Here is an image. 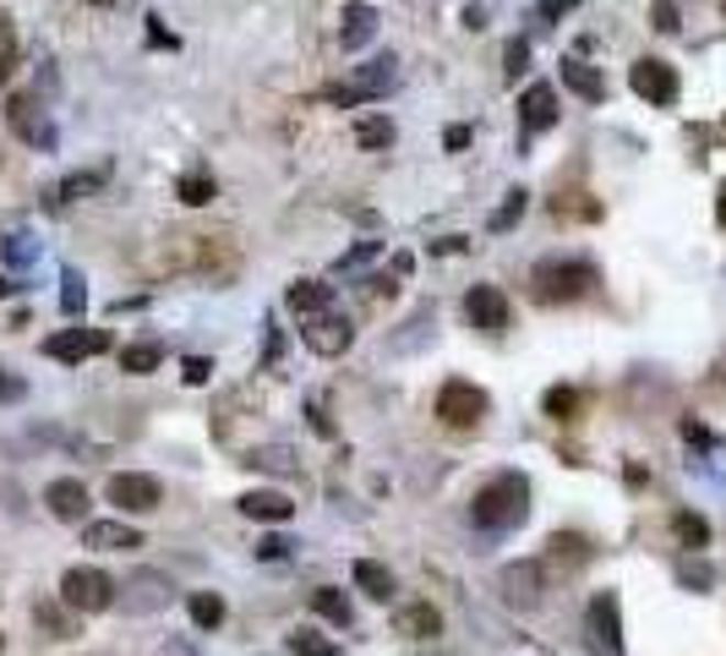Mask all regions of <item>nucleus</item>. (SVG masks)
Instances as JSON below:
<instances>
[{"mask_svg": "<svg viewBox=\"0 0 726 656\" xmlns=\"http://www.w3.org/2000/svg\"><path fill=\"white\" fill-rule=\"evenodd\" d=\"M525 514H530V482L519 471L492 477L486 488L475 492V503H470V520L481 531H514V525H525Z\"/></svg>", "mask_w": 726, "mask_h": 656, "instance_id": "obj_1", "label": "nucleus"}, {"mask_svg": "<svg viewBox=\"0 0 726 656\" xmlns=\"http://www.w3.org/2000/svg\"><path fill=\"white\" fill-rule=\"evenodd\" d=\"M164 263H169L175 274H202V280H230V274L241 269V258H235L224 241H213V236H169Z\"/></svg>", "mask_w": 726, "mask_h": 656, "instance_id": "obj_2", "label": "nucleus"}, {"mask_svg": "<svg viewBox=\"0 0 726 656\" xmlns=\"http://www.w3.org/2000/svg\"><path fill=\"white\" fill-rule=\"evenodd\" d=\"M530 285H536V302L563 307V302H584L595 291V269L584 258H547V263H536Z\"/></svg>", "mask_w": 726, "mask_h": 656, "instance_id": "obj_3", "label": "nucleus"}, {"mask_svg": "<svg viewBox=\"0 0 726 656\" xmlns=\"http://www.w3.org/2000/svg\"><path fill=\"white\" fill-rule=\"evenodd\" d=\"M486 411H492L486 389H475V383H464V378H453V383H442V389H437V416H442V427H453V433L481 427V416H486Z\"/></svg>", "mask_w": 726, "mask_h": 656, "instance_id": "obj_4", "label": "nucleus"}, {"mask_svg": "<svg viewBox=\"0 0 726 656\" xmlns=\"http://www.w3.org/2000/svg\"><path fill=\"white\" fill-rule=\"evenodd\" d=\"M584 646H590V656H623V608H617L612 591L590 597V608H584Z\"/></svg>", "mask_w": 726, "mask_h": 656, "instance_id": "obj_5", "label": "nucleus"}, {"mask_svg": "<svg viewBox=\"0 0 726 656\" xmlns=\"http://www.w3.org/2000/svg\"><path fill=\"white\" fill-rule=\"evenodd\" d=\"M61 602L72 608V613H105L110 602H116V580L105 575V569H66L61 575Z\"/></svg>", "mask_w": 726, "mask_h": 656, "instance_id": "obj_6", "label": "nucleus"}, {"mask_svg": "<svg viewBox=\"0 0 726 656\" xmlns=\"http://www.w3.org/2000/svg\"><path fill=\"white\" fill-rule=\"evenodd\" d=\"M394 83H399L394 61H372V66H361V72H355L344 88H328L322 99H328V105H344V110H355V105H366V99H383Z\"/></svg>", "mask_w": 726, "mask_h": 656, "instance_id": "obj_7", "label": "nucleus"}, {"mask_svg": "<svg viewBox=\"0 0 726 656\" xmlns=\"http://www.w3.org/2000/svg\"><path fill=\"white\" fill-rule=\"evenodd\" d=\"M110 503L121 514H153L164 503V488L153 477H143V471H121V477H110Z\"/></svg>", "mask_w": 726, "mask_h": 656, "instance_id": "obj_8", "label": "nucleus"}, {"mask_svg": "<svg viewBox=\"0 0 726 656\" xmlns=\"http://www.w3.org/2000/svg\"><path fill=\"white\" fill-rule=\"evenodd\" d=\"M628 83H634V94H639V99H650V105H678V72H672L667 61H656V55L634 61Z\"/></svg>", "mask_w": 726, "mask_h": 656, "instance_id": "obj_9", "label": "nucleus"}, {"mask_svg": "<svg viewBox=\"0 0 726 656\" xmlns=\"http://www.w3.org/2000/svg\"><path fill=\"white\" fill-rule=\"evenodd\" d=\"M110 350V334L105 328H61L44 339V356L50 361H82V356H105Z\"/></svg>", "mask_w": 726, "mask_h": 656, "instance_id": "obj_10", "label": "nucleus"}, {"mask_svg": "<svg viewBox=\"0 0 726 656\" xmlns=\"http://www.w3.org/2000/svg\"><path fill=\"white\" fill-rule=\"evenodd\" d=\"M464 318L481 328V334H503V328H508V296H503L497 285H475V291L464 296Z\"/></svg>", "mask_w": 726, "mask_h": 656, "instance_id": "obj_11", "label": "nucleus"}, {"mask_svg": "<svg viewBox=\"0 0 726 656\" xmlns=\"http://www.w3.org/2000/svg\"><path fill=\"white\" fill-rule=\"evenodd\" d=\"M300 339H306L317 356H344L350 339H355V328H350V318H339V313H317L311 324L300 328Z\"/></svg>", "mask_w": 726, "mask_h": 656, "instance_id": "obj_12", "label": "nucleus"}, {"mask_svg": "<svg viewBox=\"0 0 726 656\" xmlns=\"http://www.w3.org/2000/svg\"><path fill=\"white\" fill-rule=\"evenodd\" d=\"M6 121H11V132L22 138V143H33V149H55V127L44 121V110H33V99H11L6 105Z\"/></svg>", "mask_w": 726, "mask_h": 656, "instance_id": "obj_13", "label": "nucleus"}, {"mask_svg": "<svg viewBox=\"0 0 726 656\" xmlns=\"http://www.w3.org/2000/svg\"><path fill=\"white\" fill-rule=\"evenodd\" d=\"M82 542L99 553H132V547H143V531L127 520H94V525H82Z\"/></svg>", "mask_w": 726, "mask_h": 656, "instance_id": "obj_14", "label": "nucleus"}, {"mask_svg": "<svg viewBox=\"0 0 726 656\" xmlns=\"http://www.w3.org/2000/svg\"><path fill=\"white\" fill-rule=\"evenodd\" d=\"M497 586H503V597H508L514 608H536V602H541V564H536V558L508 564Z\"/></svg>", "mask_w": 726, "mask_h": 656, "instance_id": "obj_15", "label": "nucleus"}, {"mask_svg": "<svg viewBox=\"0 0 726 656\" xmlns=\"http://www.w3.org/2000/svg\"><path fill=\"white\" fill-rule=\"evenodd\" d=\"M169 602V580L158 569H138L127 580V613H158Z\"/></svg>", "mask_w": 726, "mask_h": 656, "instance_id": "obj_16", "label": "nucleus"}, {"mask_svg": "<svg viewBox=\"0 0 726 656\" xmlns=\"http://www.w3.org/2000/svg\"><path fill=\"white\" fill-rule=\"evenodd\" d=\"M519 121H525V132H547V127L558 121V94H552V83H530V88H525Z\"/></svg>", "mask_w": 726, "mask_h": 656, "instance_id": "obj_17", "label": "nucleus"}, {"mask_svg": "<svg viewBox=\"0 0 726 656\" xmlns=\"http://www.w3.org/2000/svg\"><path fill=\"white\" fill-rule=\"evenodd\" d=\"M44 503H50L55 520H72V525H77V520L88 514V488H82L77 477H61V482L44 488Z\"/></svg>", "mask_w": 726, "mask_h": 656, "instance_id": "obj_18", "label": "nucleus"}, {"mask_svg": "<svg viewBox=\"0 0 726 656\" xmlns=\"http://www.w3.org/2000/svg\"><path fill=\"white\" fill-rule=\"evenodd\" d=\"M372 33H377V11H372L366 0H350V6H344L339 44H344V50H366V44H372Z\"/></svg>", "mask_w": 726, "mask_h": 656, "instance_id": "obj_19", "label": "nucleus"}, {"mask_svg": "<svg viewBox=\"0 0 726 656\" xmlns=\"http://www.w3.org/2000/svg\"><path fill=\"white\" fill-rule=\"evenodd\" d=\"M563 88H574V94L590 99V105H601V99H606V77H601L590 61H580V55H569V61H563Z\"/></svg>", "mask_w": 726, "mask_h": 656, "instance_id": "obj_20", "label": "nucleus"}, {"mask_svg": "<svg viewBox=\"0 0 726 656\" xmlns=\"http://www.w3.org/2000/svg\"><path fill=\"white\" fill-rule=\"evenodd\" d=\"M241 514H246V520H268V525H285V520L295 514V503L285 498V492H246V498H241Z\"/></svg>", "mask_w": 726, "mask_h": 656, "instance_id": "obj_21", "label": "nucleus"}, {"mask_svg": "<svg viewBox=\"0 0 726 656\" xmlns=\"http://www.w3.org/2000/svg\"><path fill=\"white\" fill-rule=\"evenodd\" d=\"M394 630L410 635V641H432V635H442V613H437L432 602H416V608H405V613L394 619Z\"/></svg>", "mask_w": 726, "mask_h": 656, "instance_id": "obj_22", "label": "nucleus"}, {"mask_svg": "<svg viewBox=\"0 0 726 656\" xmlns=\"http://www.w3.org/2000/svg\"><path fill=\"white\" fill-rule=\"evenodd\" d=\"M350 575H355V586H361L372 602H388V597H394V575H388V564H372V558H361Z\"/></svg>", "mask_w": 726, "mask_h": 656, "instance_id": "obj_23", "label": "nucleus"}, {"mask_svg": "<svg viewBox=\"0 0 726 656\" xmlns=\"http://www.w3.org/2000/svg\"><path fill=\"white\" fill-rule=\"evenodd\" d=\"M290 313H300V318H317V313H328V302H333V291L328 285H317V280H300V285H290Z\"/></svg>", "mask_w": 726, "mask_h": 656, "instance_id": "obj_24", "label": "nucleus"}, {"mask_svg": "<svg viewBox=\"0 0 726 656\" xmlns=\"http://www.w3.org/2000/svg\"><path fill=\"white\" fill-rule=\"evenodd\" d=\"M175 197H180L186 208H202V203H213V197H219V181H213V175H202V170H191V175H180V181H175Z\"/></svg>", "mask_w": 726, "mask_h": 656, "instance_id": "obj_25", "label": "nucleus"}, {"mask_svg": "<svg viewBox=\"0 0 726 656\" xmlns=\"http://www.w3.org/2000/svg\"><path fill=\"white\" fill-rule=\"evenodd\" d=\"M186 613H191L197 630H219V624H224V597H213V591H191Z\"/></svg>", "mask_w": 726, "mask_h": 656, "instance_id": "obj_26", "label": "nucleus"}, {"mask_svg": "<svg viewBox=\"0 0 726 656\" xmlns=\"http://www.w3.org/2000/svg\"><path fill=\"white\" fill-rule=\"evenodd\" d=\"M672 531H678V542H683L689 553L711 547V525H705L700 514H689V509H683V514H672Z\"/></svg>", "mask_w": 726, "mask_h": 656, "instance_id": "obj_27", "label": "nucleus"}, {"mask_svg": "<svg viewBox=\"0 0 726 656\" xmlns=\"http://www.w3.org/2000/svg\"><path fill=\"white\" fill-rule=\"evenodd\" d=\"M311 608H317L328 624H339V630L350 624V602H344V591H333V586H317V591H311Z\"/></svg>", "mask_w": 726, "mask_h": 656, "instance_id": "obj_28", "label": "nucleus"}, {"mask_svg": "<svg viewBox=\"0 0 726 656\" xmlns=\"http://www.w3.org/2000/svg\"><path fill=\"white\" fill-rule=\"evenodd\" d=\"M158 361H164V345H153V339H147V345H127V350H121V372H138V378L153 372Z\"/></svg>", "mask_w": 726, "mask_h": 656, "instance_id": "obj_29", "label": "nucleus"}, {"mask_svg": "<svg viewBox=\"0 0 726 656\" xmlns=\"http://www.w3.org/2000/svg\"><path fill=\"white\" fill-rule=\"evenodd\" d=\"M525 208H530V192H525V186H514V192L503 197V208L492 214V230H514V225L525 219Z\"/></svg>", "mask_w": 726, "mask_h": 656, "instance_id": "obj_30", "label": "nucleus"}, {"mask_svg": "<svg viewBox=\"0 0 726 656\" xmlns=\"http://www.w3.org/2000/svg\"><path fill=\"white\" fill-rule=\"evenodd\" d=\"M82 307H88V285H82V274H77V269H66V274H61V313H66V318H77Z\"/></svg>", "mask_w": 726, "mask_h": 656, "instance_id": "obj_31", "label": "nucleus"}, {"mask_svg": "<svg viewBox=\"0 0 726 656\" xmlns=\"http://www.w3.org/2000/svg\"><path fill=\"white\" fill-rule=\"evenodd\" d=\"M580 389H563V383H558V389H547V416H552V422H574V416H580Z\"/></svg>", "mask_w": 726, "mask_h": 656, "instance_id": "obj_32", "label": "nucleus"}, {"mask_svg": "<svg viewBox=\"0 0 726 656\" xmlns=\"http://www.w3.org/2000/svg\"><path fill=\"white\" fill-rule=\"evenodd\" d=\"M105 181H110V164H99V170H88V175H72V181H61V203L88 197V192H99Z\"/></svg>", "mask_w": 726, "mask_h": 656, "instance_id": "obj_33", "label": "nucleus"}, {"mask_svg": "<svg viewBox=\"0 0 726 656\" xmlns=\"http://www.w3.org/2000/svg\"><path fill=\"white\" fill-rule=\"evenodd\" d=\"M678 580H683L689 591H711V586H716V564H705V558H683V564H678Z\"/></svg>", "mask_w": 726, "mask_h": 656, "instance_id": "obj_34", "label": "nucleus"}, {"mask_svg": "<svg viewBox=\"0 0 726 656\" xmlns=\"http://www.w3.org/2000/svg\"><path fill=\"white\" fill-rule=\"evenodd\" d=\"M290 656H344L333 641H322V635H311V630H295L290 635Z\"/></svg>", "mask_w": 726, "mask_h": 656, "instance_id": "obj_35", "label": "nucleus"}, {"mask_svg": "<svg viewBox=\"0 0 726 656\" xmlns=\"http://www.w3.org/2000/svg\"><path fill=\"white\" fill-rule=\"evenodd\" d=\"M355 143H361V149H388V143H394V127H388V121H361V127H355Z\"/></svg>", "mask_w": 726, "mask_h": 656, "instance_id": "obj_36", "label": "nucleus"}, {"mask_svg": "<svg viewBox=\"0 0 726 656\" xmlns=\"http://www.w3.org/2000/svg\"><path fill=\"white\" fill-rule=\"evenodd\" d=\"M11 66H16V33H11V17L0 11V83L11 77Z\"/></svg>", "mask_w": 726, "mask_h": 656, "instance_id": "obj_37", "label": "nucleus"}, {"mask_svg": "<svg viewBox=\"0 0 726 656\" xmlns=\"http://www.w3.org/2000/svg\"><path fill=\"white\" fill-rule=\"evenodd\" d=\"M180 372H186V383H208V378H213V361H208V356H186Z\"/></svg>", "mask_w": 726, "mask_h": 656, "instance_id": "obj_38", "label": "nucleus"}, {"mask_svg": "<svg viewBox=\"0 0 726 656\" xmlns=\"http://www.w3.org/2000/svg\"><path fill=\"white\" fill-rule=\"evenodd\" d=\"M22 394H28V383H22L16 372H6V367H0V405H16Z\"/></svg>", "mask_w": 726, "mask_h": 656, "instance_id": "obj_39", "label": "nucleus"}, {"mask_svg": "<svg viewBox=\"0 0 726 656\" xmlns=\"http://www.w3.org/2000/svg\"><path fill=\"white\" fill-rule=\"evenodd\" d=\"M503 61H508V77H519V72H525V61H530V44H525V39H514V44L503 50Z\"/></svg>", "mask_w": 726, "mask_h": 656, "instance_id": "obj_40", "label": "nucleus"}, {"mask_svg": "<svg viewBox=\"0 0 726 656\" xmlns=\"http://www.w3.org/2000/svg\"><path fill=\"white\" fill-rule=\"evenodd\" d=\"M252 466H263V471H290V455H285V449H257Z\"/></svg>", "mask_w": 726, "mask_h": 656, "instance_id": "obj_41", "label": "nucleus"}, {"mask_svg": "<svg viewBox=\"0 0 726 656\" xmlns=\"http://www.w3.org/2000/svg\"><path fill=\"white\" fill-rule=\"evenodd\" d=\"M656 28H661V33H678V28H683V22H678V6H672V0H656Z\"/></svg>", "mask_w": 726, "mask_h": 656, "instance_id": "obj_42", "label": "nucleus"}, {"mask_svg": "<svg viewBox=\"0 0 726 656\" xmlns=\"http://www.w3.org/2000/svg\"><path fill=\"white\" fill-rule=\"evenodd\" d=\"M372 252H377V241H361L355 252H344V258H339V274H350V269H361V263H366Z\"/></svg>", "mask_w": 726, "mask_h": 656, "instance_id": "obj_43", "label": "nucleus"}, {"mask_svg": "<svg viewBox=\"0 0 726 656\" xmlns=\"http://www.w3.org/2000/svg\"><path fill=\"white\" fill-rule=\"evenodd\" d=\"M574 6H580V0H541V6H536V17H541V22H558V17H569Z\"/></svg>", "mask_w": 726, "mask_h": 656, "instance_id": "obj_44", "label": "nucleus"}, {"mask_svg": "<svg viewBox=\"0 0 726 656\" xmlns=\"http://www.w3.org/2000/svg\"><path fill=\"white\" fill-rule=\"evenodd\" d=\"M683 438H689V444H700V449H716V438H711L700 422H683Z\"/></svg>", "mask_w": 726, "mask_h": 656, "instance_id": "obj_45", "label": "nucleus"}, {"mask_svg": "<svg viewBox=\"0 0 726 656\" xmlns=\"http://www.w3.org/2000/svg\"><path fill=\"white\" fill-rule=\"evenodd\" d=\"M6 252H11V263H28V258H33V247H28V236H11V247H6Z\"/></svg>", "mask_w": 726, "mask_h": 656, "instance_id": "obj_46", "label": "nucleus"}, {"mask_svg": "<svg viewBox=\"0 0 726 656\" xmlns=\"http://www.w3.org/2000/svg\"><path fill=\"white\" fill-rule=\"evenodd\" d=\"M285 547H290L285 536H268V542H257V553H263V558H285Z\"/></svg>", "mask_w": 726, "mask_h": 656, "instance_id": "obj_47", "label": "nucleus"}, {"mask_svg": "<svg viewBox=\"0 0 726 656\" xmlns=\"http://www.w3.org/2000/svg\"><path fill=\"white\" fill-rule=\"evenodd\" d=\"M470 143V127H448V149H464Z\"/></svg>", "mask_w": 726, "mask_h": 656, "instance_id": "obj_48", "label": "nucleus"}, {"mask_svg": "<svg viewBox=\"0 0 726 656\" xmlns=\"http://www.w3.org/2000/svg\"><path fill=\"white\" fill-rule=\"evenodd\" d=\"M311 427H317V433H322V438H328V433H333V422H328V416H322V405H311Z\"/></svg>", "mask_w": 726, "mask_h": 656, "instance_id": "obj_49", "label": "nucleus"}, {"mask_svg": "<svg viewBox=\"0 0 726 656\" xmlns=\"http://www.w3.org/2000/svg\"><path fill=\"white\" fill-rule=\"evenodd\" d=\"M716 225L726 230V186H722V197H716Z\"/></svg>", "mask_w": 726, "mask_h": 656, "instance_id": "obj_50", "label": "nucleus"}, {"mask_svg": "<svg viewBox=\"0 0 726 656\" xmlns=\"http://www.w3.org/2000/svg\"><path fill=\"white\" fill-rule=\"evenodd\" d=\"M11 291H16V285H11V280H6V274H0V302H6V296H11Z\"/></svg>", "mask_w": 726, "mask_h": 656, "instance_id": "obj_51", "label": "nucleus"}, {"mask_svg": "<svg viewBox=\"0 0 726 656\" xmlns=\"http://www.w3.org/2000/svg\"><path fill=\"white\" fill-rule=\"evenodd\" d=\"M94 6H110V0H94Z\"/></svg>", "mask_w": 726, "mask_h": 656, "instance_id": "obj_52", "label": "nucleus"}, {"mask_svg": "<svg viewBox=\"0 0 726 656\" xmlns=\"http://www.w3.org/2000/svg\"><path fill=\"white\" fill-rule=\"evenodd\" d=\"M722 11H726V0H722Z\"/></svg>", "mask_w": 726, "mask_h": 656, "instance_id": "obj_53", "label": "nucleus"}]
</instances>
